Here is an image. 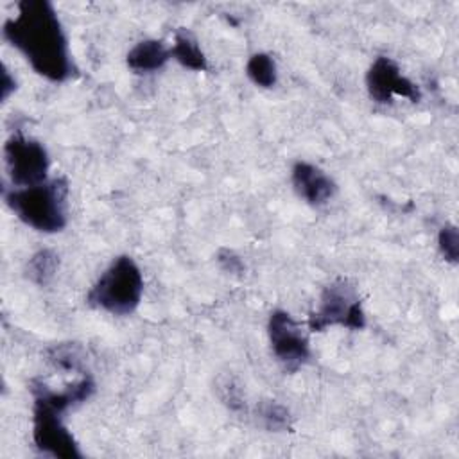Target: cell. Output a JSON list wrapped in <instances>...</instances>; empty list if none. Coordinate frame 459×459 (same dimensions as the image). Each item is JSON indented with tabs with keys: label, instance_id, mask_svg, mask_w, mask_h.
<instances>
[{
	"label": "cell",
	"instance_id": "14",
	"mask_svg": "<svg viewBox=\"0 0 459 459\" xmlns=\"http://www.w3.org/2000/svg\"><path fill=\"white\" fill-rule=\"evenodd\" d=\"M246 74L256 86H262V88H273L278 79L276 63L265 52H258L249 57L246 65Z\"/></svg>",
	"mask_w": 459,
	"mask_h": 459
},
{
	"label": "cell",
	"instance_id": "19",
	"mask_svg": "<svg viewBox=\"0 0 459 459\" xmlns=\"http://www.w3.org/2000/svg\"><path fill=\"white\" fill-rule=\"evenodd\" d=\"M217 262H219L221 269L226 273H242L244 271L242 260L231 249H221L217 255Z\"/></svg>",
	"mask_w": 459,
	"mask_h": 459
},
{
	"label": "cell",
	"instance_id": "7",
	"mask_svg": "<svg viewBox=\"0 0 459 459\" xmlns=\"http://www.w3.org/2000/svg\"><path fill=\"white\" fill-rule=\"evenodd\" d=\"M267 333L273 353L285 366V369L296 371L308 360V337L289 312H271L267 321Z\"/></svg>",
	"mask_w": 459,
	"mask_h": 459
},
{
	"label": "cell",
	"instance_id": "18",
	"mask_svg": "<svg viewBox=\"0 0 459 459\" xmlns=\"http://www.w3.org/2000/svg\"><path fill=\"white\" fill-rule=\"evenodd\" d=\"M217 393H219V398H221L231 411H242V409H246V402H244V396H242V393H240V387L233 382V378H230V377L219 378V382H217Z\"/></svg>",
	"mask_w": 459,
	"mask_h": 459
},
{
	"label": "cell",
	"instance_id": "11",
	"mask_svg": "<svg viewBox=\"0 0 459 459\" xmlns=\"http://www.w3.org/2000/svg\"><path fill=\"white\" fill-rule=\"evenodd\" d=\"M172 57L170 48L160 39H143L138 41L127 52V66L136 74H151L165 66V63Z\"/></svg>",
	"mask_w": 459,
	"mask_h": 459
},
{
	"label": "cell",
	"instance_id": "16",
	"mask_svg": "<svg viewBox=\"0 0 459 459\" xmlns=\"http://www.w3.org/2000/svg\"><path fill=\"white\" fill-rule=\"evenodd\" d=\"M47 357L48 362H52L56 368L61 369H74L79 371L81 369V355L77 346L74 344H57L47 350Z\"/></svg>",
	"mask_w": 459,
	"mask_h": 459
},
{
	"label": "cell",
	"instance_id": "1",
	"mask_svg": "<svg viewBox=\"0 0 459 459\" xmlns=\"http://www.w3.org/2000/svg\"><path fill=\"white\" fill-rule=\"evenodd\" d=\"M2 34L45 79L63 82L74 75L68 39L48 0H22L16 16L4 22Z\"/></svg>",
	"mask_w": 459,
	"mask_h": 459
},
{
	"label": "cell",
	"instance_id": "15",
	"mask_svg": "<svg viewBox=\"0 0 459 459\" xmlns=\"http://www.w3.org/2000/svg\"><path fill=\"white\" fill-rule=\"evenodd\" d=\"M256 418L260 420V425L267 430L290 429V414L276 400H262L256 405Z\"/></svg>",
	"mask_w": 459,
	"mask_h": 459
},
{
	"label": "cell",
	"instance_id": "4",
	"mask_svg": "<svg viewBox=\"0 0 459 459\" xmlns=\"http://www.w3.org/2000/svg\"><path fill=\"white\" fill-rule=\"evenodd\" d=\"M308 326L314 332H323L328 326L362 330L366 314L355 287L346 280H335L326 285L319 298V307L308 317Z\"/></svg>",
	"mask_w": 459,
	"mask_h": 459
},
{
	"label": "cell",
	"instance_id": "5",
	"mask_svg": "<svg viewBox=\"0 0 459 459\" xmlns=\"http://www.w3.org/2000/svg\"><path fill=\"white\" fill-rule=\"evenodd\" d=\"M4 160L14 188L32 186L47 181L50 165L48 152L38 140L14 133L4 145Z\"/></svg>",
	"mask_w": 459,
	"mask_h": 459
},
{
	"label": "cell",
	"instance_id": "2",
	"mask_svg": "<svg viewBox=\"0 0 459 459\" xmlns=\"http://www.w3.org/2000/svg\"><path fill=\"white\" fill-rule=\"evenodd\" d=\"M4 197L14 215L36 231L56 233L68 222V181L61 176L32 186L11 188Z\"/></svg>",
	"mask_w": 459,
	"mask_h": 459
},
{
	"label": "cell",
	"instance_id": "12",
	"mask_svg": "<svg viewBox=\"0 0 459 459\" xmlns=\"http://www.w3.org/2000/svg\"><path fill=\"white\" fill-rule=\"evenodd\" d=\"M170 54L185 68H190L194 72L208 70V59H206L204 52L201 50L195 36L186 29L176 30L174 43L170 47Z\"/></svg>",
	"mask_w": 459,
	"mask_h": 459
},
{
	"label": "cell",
	"instance_id": "20",
	"mask_svg": "<svg viewBox=\"0 0 459 459\" xmlns=\"http://www.w3.org/2000/svg\"><path fill=\"white\" fill-rule=\"evenodd\" d=\"M14 88H16L14 79H11L9 72H7V70H4V72H2V99L5 100V99L9 97V93H11Z\"/></svg>",
	"mask_w": 459,
	"mask_h": 459
},
{
	"label": "cell",
	"instance_id": "6",
	"mask_svg": "<svg viewBox=\"0 0 459 459\" xmlns=\"http://www.w3.org/2000/svg\"><path fill=\"white\" fill-rule=\"evenodd\" d=\"M61 411L34 400L32 405V441L43 454L61 459H81L82 452L72 432L63 423Z\"/></svg>",
	"mask_w": 459,
	"mask_h": 459
},
{
	"label": "cell",
	"instance_id": "3",
	"mask_svg": "<svg viewBox=\"0 0 459 459\" xmlns=\"http://www.w3.org/2000/svg\"><path fill=\"white\" fill-rule=\"evenodd\" d=\"M143 292V278L136 262L127 256H117L99 276L88 292L86 301L113 316H127L136 310Z\"/></svg>",
	"mask_w": 459,
	"mask_h": 459
},
{
	"label": "cell",
	"instance_id": "10",
	"mask_svg": "<svg viewBox=\"0 0 459 459\" xmlns=\"http://www.w3.org/2000/svg\"><path fill=\"white\" fill-rule=\"evenodd\" d=\"M93 391H95V382L90 373H82V377L77 382L70 384L63 391H54L48 385H45L41 380L30 382L32 398L45 402L47 405H50L61 412H66L68 409L86 402L93 394Z\"/></svg>",
	"mask_w": 459,
	"mask_h": 459
},
{
	"label": "cell",
	"instance_id": "13",
	"mask_svg": "<svg viewBox=\"0 0 459 459\" xmlns=\"http://www.w3.org/2000/svg\"><path fill=\"white\" fill-rule=\"evenodd\" d=\"M57 267H59V255L52 249H39L29 258L25 274L32 283L45 287L56 276Z\"/></svg>",
	"mask_w": 459,
	"mask_h": 459
},
{
	"label": "cell",
	"instance_id": "8",
	"mask_svg": "<svg viewBox=\"0 0 459 459\" xmlns=\"http://www.w3.org/2000/svg\"><path fill=\"white\" fill-rule=\"evenodd\" d=\"M366 86L369 97L378 104H391L394 97H403L411 102L421 99L418 84L403 75L400 66L385 56H380L371 63L366 74Z\"/></svg>",
	"mask_w": 459,
	"mask_h": 459
},
{
	"label": "cell",
	"instance_id": "9",
	"mask_svg": "<svg viewBox=\"0 0 459 459\" xmlns=\"http://www.w3.org/2000/svg\"><path fill=\"white\" fill-rule=\"evenodd\" d=\"M292 186L296 194L312 206L325 204L335 194V183L332 178L308 161L294 163Z\"/></svg>",
	"mask_w": 459,
	"mask_h": 459
},
{
	"label": "cell",
	"instance_id": "17",
	"mask_svg": "<svg viewBox=\"0 0 459 459\" xmlns=\"http://www.w3.org/2000/svg\"><path fill=\"white\" fill-rule=\"evenodd\" d=\"M437 246L446 262L455 264L459 258V233L454 224H445L437 235Z\"/></svg>",
	"mask_w": 459,
	"mask_h": 459
}]
</instances>
